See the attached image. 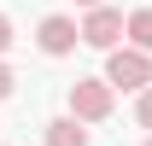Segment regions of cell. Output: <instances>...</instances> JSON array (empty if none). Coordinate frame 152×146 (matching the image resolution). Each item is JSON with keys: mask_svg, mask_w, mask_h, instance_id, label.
<instances>
[{"mask_svg": "<svg viewBox=\"0 0 152 146\" xmlns=\"http://www.w3.org/2000/svg\"><path fill=\"white\" fill-rule=\"evenodd\" d=\"M105 82L111 88H123V93H140L152 82V58H146V47H111V58H105Z\"/></svg>", "mask_w": 152, "mask_h": 146, "instance_id": "1", "label": "cell"}, {"mask_svg": "<svg viewBox=\"0 0 152 146\" xmlns=\"http://www.w3.org/2000/svg\"><path fill=\"white\" fill-rule=\"evenodd\" d=\"M70 117L105 123V117H111V82H105V76H99V82H70Z\"/></svg>", "mask_w": 152, "mask_h": 146, "instance_id": "2", "label": "cell"}, {"mask_svg": "<svg viewBox=\"0 0 152 146\" xmlns=\"http://www.w3.org/2000/svg\"><path fill=\"white\" fill-rule=\"evenodd\" d=\"M123 29H129V23H123V12H111V6H94V12H88V23H82V41H88V47H105V53H111Z\"/></svg>", "mask_w": 152, "mask_h": 146, "instance_id": "3", "label": "cell"}, {"mask_svg": "<svg viewBox=\"0 0 152 146\" xmlns=\"http://www.w3.org/2000/svg\"><path fill=\"white\" fill-rule=\"evenodd\" d=\"M35 41H41V53L64 58L76 41H82V23H76V18H41V35H35Z\"/></svg>", "mask_w": 152, "mask_h": 146, "instance_id": "4", "label": "cell"}, {"mask_svg": "<svg viewBox=\"0 0 152 146\" xmlns=\"http://www.w3.org/2000/svg\"><path fill=\"white\" fill-rule=\"evenodd\" d=\"M47 146H88V128H76V117L47 123Z\"/></svg>", "mask_w": 152, "mask_h": 146, "instance_id": "5", "label": "cell"}, {"mask_svg": "<svg viewBox=\"0 0 152 146\" xmlns=\"http://www.w3.org/2000/svg\"><path fill=\"white\" fill-rule=\"evenodd\" d=\"M129 47H146L152 53V6H140V12L129 18Z\"/></svg>", "mask_w": 152, "mask_h": 146, "instance_id": "6", "label": "cell"}, {"mask_svg": "<svg viewBox=\"0 0 152 146\" xmlns=\"http://www.w3.org/2000/svg\"><path fill=\"white\" fill-rule=\"evenodd\" d=\"M134 117H140V128H152V88H140V105H134Z\"/></svg>", "mask_w": 152, "mask_h": 146, "instance_id": "7", "label": "cell"}, {"mask_svg": "<svg viewBox=\"0 0 152 146\" xmlns=\"http://www.w3.org/2000/svg\"><path fill=\"white\" fill-rule=\"evenodd\" d=\"M6 47H12V18L0 12V53H6Z\"/></svg>", "mask_w": 152, "mask_h": 146, "instance_id": "8", "label": "cell"}, {"mask_svg": "<svg viewBox=\"0 0 152 146\" xmlns=\"http://www.w3.org/2000/svg\"><path fill=\"white\" fill-rule=\"evenodd\" d=\"M18 88V82H12V70H6V64H0V99H6V93Z\"/></svg>", "mask_w": 152, "mask_h": 146, "instance_id": "9", "label": "cell"}, {"mask_svg": "<svg viewBox=\"0 0 152 146\" xmlns=\"http://www.w3.org/2000/svg\"><path fill=\"white\" fill-rule=\"evenodd\" d=\"M76 6H105V0H76Z\"/></svg>", "mask_w": 152, "mask_h": 146, "instance_id": "10", "label": "cell"}, {"mask_svg": "<svg viewBox=\"0 0 152 146\" xmlns=\"http://www.w3.org/2000/svg\"><path fill=\"white\" fill-rule=\"evenodd\" d=\"M146 146H152V140H146Z\"/></svg>", "mask_w": 152, "mask_h": 146, "instance_id": "11", "label": "cell"}]
</instances>
